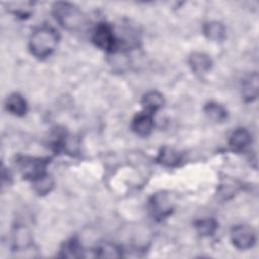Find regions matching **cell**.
<instances>
[{
  "label": "cell",
  "mask_w": 259,
  "mask_h": 259,
  "mask_svg": "<svg viewBox=\"0 0 259 259\" xmlns=\"http://www.w3.org/2000/svg\"><path fill=\"white\" fill-rule=\"evenodd\" d=\"M59 42L58 32L51 26H40L35 28L28 41L30 53L37 59L50 57L57 49Z\"/></svg>",
  "instance_id": "6da1fadb"
},
{
  "label": "cell",
  "mask_w": 259,
  "mask_h": 259,
  "mask_svg": "<svg viewBox=\"0 0 259 259\" xmlns=\"http://www.w3.org/2000/svg\"><path fill=\"white\" fill-rule=\"evenodd\" d=\"M52 11L58 23L68 30H79L87 23L86 15L74 4L57 2L53 5Z\"/></svg>",
  "instance_id": "7a4b0ae2"
},
{
  "label": "cell",
  "mask_w": 259,
  "mask_h": 259,
  "mask_svg": "<svg viewBox=\"0 0 259 259\" xmlns=\"http://www.w3.org/2000/svg\"><path fill=\"white\" fill-rule=\"evenodd\" d=\"M92 40L96 47L106 52H114L119 44L112 26L104 22L97 24L93 31Z\"/></svg>",
  "instance_id": "3957f363"
},
{
  "label": "cell",
  "mask_w": 259,
  "mask_h": 259,
  "mask_svg": "<svg viewBox=\"0 0 259 259\" xmlns=\"http://www.w3.org/2000/svg\"><path fill=\"white\" fill-rule=\"evenodd\" d=\"M48 160L33 157H21L18 159V166L23 178L34 180L46 173Z\"/></svg>",
  "instance_id": "277c9868"
},
{
  "label": "cell",
  "mask_w": 259,
  "mask_h": 259,
  "mask_svg": "<svg viewBox=\"0 0 259 259\" xmlns=\"http://www.w3.org/2000/svg\"><path fill=\"white\" fill-rule=\"evenodd\" d=\"M231 241L239 250H248L256 243V233L247 225H237L231 231Z\"/></svg>",
  "instance_id": "5b68a950"
},
{
  "label": "cell",
  "mask_w": 259,
  "mask_h": 259,
  "mask_svg": "<svg viewBox=\"0 0 259 259\" xmlns=\"http://www.w3.org/2000/svg\"><path fill=\"white\" fill-rule=\"evenodd\" d=\"M173 200L169 194L165 192H159L153 195L150 201L151 211L154 217L158 219H164L173 209Z\"/></svg>",
  "instance_id": "8992f818"
},
{
  "label": "cell",
  "mask_w": 259,
  "mask_h": 259,
  "mask_svg": "<svg viewBox=\"0 0 259 259\" xmlns=\"http://www.w3.org/2000/svg\"><path fill=\"white\" fill-rule=\"evenodd\" d=\"M132 130L135 134L140 137L149 136L154 128V119L153 114L143 111L135 115L132 120Z\"/></svg>",
  "instance_id": "52a82bcc"
},
{
  "label": "cell",
  "mask_w": 259,
  "mask_h": 259,
  "mask_svg": "<svg viewBox=\"0 0 259 259\" xmlns=\"http://www.w3.org/2000/svg\"><path fill=\"white\" fill-rule=\"evenodd\" d=\"M252 137L248 130L240 127L235 130L229 139V146L235 152L245 151L251 144Z\"/></svg>",
  "instance_id": "ba28073f"
},
{
  "label": "cell",
  "mask_w": 259,
  "mask_h": 259,
  "mask_svg": "<svg viewBox=\"0 0 259 259\" xmlns=\"http://www.w3.org/2000/svg\"><path fill=\"white\" fill-rule=\"evenodd\" d=\"M165 104V98L163 94L157 90H151L144 94L142 98V105L146 112L153 114L161 109Z\"/></svg>",
  "instance_id": "9c48e42d"
},
{
  "label": "cell",
  "mask_w": 259,
  "mask_h": 259,
  "mask_svg": "<svg viewBox=\"0 0 259 259\" xmlns=\"http://www.w3.org/2000/svg\"><path fill=\"white\" fill-rule=\"evenodd\" d=\"M188 64L193 72L203 74L210 70L212 61L208 55L201 52H194L188 57Z\"/></svg>",
  "instance_id": "30bf717a"
},
{
  "label": "cell",
  "mask_w": 259,
  "mask_h": 259,
  "mask_svg": "<svg viewBox=\"0 0 259 259\" xmlns=\"http://www.w3.org/2000/svg\"><path fill=\"white\" fill-rule=\"evenodd\" d=\"M5 108L13 115L22 116L27 111V102L22 95L15 92L6 98Z\"/></svg>",
  "instance_id": "8fae6325"
},
{
  "label": "cell",
  "mask_w": 259,
  "mask_h": 259,
  "mask_svg": "<svg viewBox=\"0 0 259 259\" xmlns=\"http://www.w3.org/2000/svg\"><path fill=\"white\" fill-rule=\"evenodd\" d=\"M259 93V78L257 73L249 75L242 84V96L245 101H254Z\"/></svg>",
  "instance_id": "7c38bea8"
},
{
  "label": "cell",
  "mask_w": 259,
  "mask_h": 259,
  "mask_svg": "<svg viewBox=\"0 0 259 259\" xmlns=\"http://www.w3.org/2000/svg\"><path fill=\"white\" fill-rule=\"evenodd\" d=\"M203 34L212 41H222L226 37V27L220 21L206 22L202 27Z\"/></svg>",
  "instance_id": "4fadbf2b"
},
{
  "label": "cell",
  "mask_w": 259,
  "mask_h": 259,
  "mask_svg": "<svg viewBox=\"0 0 259 259\" xmlns=\"http://www.w3.org/2000/svg\"><path fill=\"white\" fill-rule=\"evenodd\" d=\"M157 161L166 167H175L181 162V154L175 149L165 146L160 150Z\"/></svg>",
  "instance_id": "5bb4252c"
},
{
  "label": "cell",
  "mask_w": 259,
  "mask_h": 259,
  "mask_svg": "<svg viewBox=\"0 0 259 259\" xmlns=\"http://www.w3.org/2000/svg\"><path fill=\"white\" fill-rule=\"evenodd\" d=\"M203 111L208 119L214 122H223L228 117V111L220 103L210 101L203 107Z\"/></svg>",
  "instance_id": "9a60e30c"
},
{
  "label": "cell",
  "mask_w": 259,
  "mask_h": 259,
  "mask_svg": "<svg viewBox=\"0 0 259 259\" xmlns=\"http://www.w3.org/2000/svg\"><path fill=\"white\" fill-rule=\"evenodd\" d=\"M60 256L66 258H80L83 256V250L78 240L72 238L63 243L60 249Z\"/></svg>",
  "instance_id": "2e32d148"
},
{
  "label": "cell",
  "mask_w": 259,
  "mask_h": 259,
  "mask_svg": "<svg viewBox=\"0 0 259 259\" xmlns=\"http://www.w3.org/2000/svg\"><path fill=\"white\" fill-rule=\"evenodd\" d=\"M55 181L53 177L47 173L32 180V188L38 195H47L54 188Z\"/></svg>",
  "instance_id": "e0dca14e"
},
{
  "label": "cell",
  "mask_w": 259,
  "mask_h": 259,
  "mask_svg": "<svg viewBox=\"0 0 259 259\" xmlns=\"http://www.w3.org/2000/svg\"><path fill=\"white\" fill-rule=\"evenodd\" d=\"M31 244V235L25 228H17L13 235V246L15 250L27 249Z\"/></svg>",
  "instance_id": "ac0fdd59"
},
{
  "label": "cell",
  "mask_w": 259,
  "mask_h": 259,
  "mask_svg": "<svg viewBox=\"0 0 259 259\" xmlns=\"http://www.w3.org/2000/svg\"><path fill=\"white\" fill-rule=\"evenodd\" d=\"M96 256L100 258H118L122 256V250L118 245L106 242L96 249Z\"/></svg>",
  "instance_id": "d6986e66"
},
{
  "label": "cell",
  "mask_w": 259,
  "mask_h": 259,
  "mask_svg": "<svg viewBox=\"0 0 259 259\" xmlns=\"http://www.w3.org/2000/svg\"><path fill=\"white\" fill-rule=\"evenodd\" d=\"M217 222L213 219L207 218L195 222V229L200 236H212L217 230Z\"/></svg>",
  "instance_id": "ffe728a7"
},
{
  "label": "cell",
  "mask_w": 259,
  "mask_h": 259,
  "mask_svg": "<svg viewBox=\"0 0 259 259\" xmlns=\"http://www.w3.org/2000/svg\"><path fill=\"white\" fill-rule=\"evenodd\" d=\"M8 9L16 16H20L22 18L27 17L32 12V3L31 2H12L8 3Z\"/></svg>",
  "instance_id": "44dd1931"
}]
</instances>
